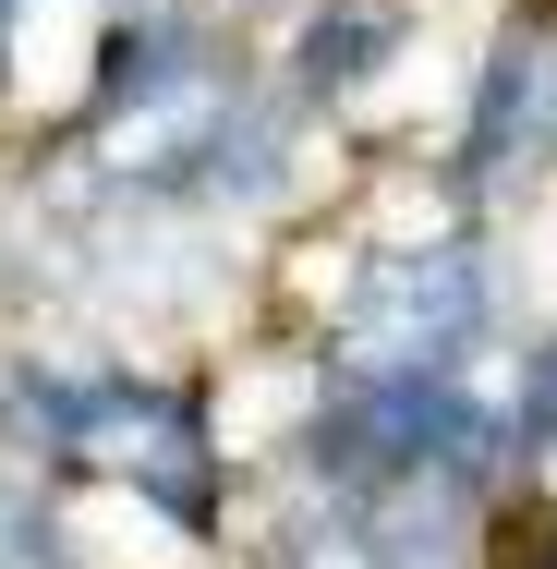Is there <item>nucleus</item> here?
<instances>
[{
	"instance_id": "1",
	"label": "nucleus",
	"mask_w": 557,
	"mask_h": 569,
	"mask_svg": "<svg viewBox=\"0 0 557 569\" xmlns=\"http://www.w3.org/2000/svg\"><path fill=\"white\" fill-rule=\"evenodd\" d=\"M339 340H351V376H448L485 340V267L460 242L376 254L351 279V303H339Z\"/></svg>"
},
{
	"instance_id": "2",
	"label": "nucleus",
	"mask_w": 557,
	"mask_h": 569,
	"mask_svg": "<svg viewBox=\"0 0 557 569\" xmlns=\"http://www.w3.org/2000/svg\"><path fill=\"white\" fill-rule=\"evenodd\" d=\"M388 49H400V12L339 0V12H316V24H304V86H316V98H339V86H364Z\"/></svg>"
},
{
	"instance_id": "3",
	"label": "nucleus",
	"mask_w": 557,
	"mask_h": 569,
	"mask_svg": "<svg viewBox=\"0 0 557 569\" xmlns=\"http://www.w3.org/2000/svg\"><path fill=\"white\" fill-rule=\"evenodd\" d=\"M0 569H61V521L37 509V485L0 472Z\"/></svg>"
},
{
	"instance_id": "4",
	"label": "nucleus",
	"mask_w": 557,
	"mask_h": 569,
	"mask_svg": "<svg viewBox=\"0 0 557 569\" xmlns=\"http://www.w3.org/2000/svg\"><path fill=\"white\" fill-rule=\"evenodd\" d=\"M12 24H24V0H0V49H12Z\"/></svg>"
}]
</instances>
